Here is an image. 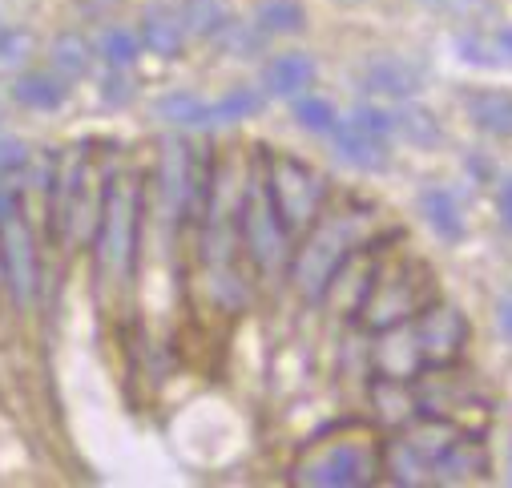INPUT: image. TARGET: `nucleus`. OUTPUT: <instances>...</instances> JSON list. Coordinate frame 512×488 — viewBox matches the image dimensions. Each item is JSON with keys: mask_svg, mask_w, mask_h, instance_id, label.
<instances>
[{"mask_svg": "<svg viewBox=\"0 0 512 488\" xmlns=\"http://www.w3.org/2000/svg\"><path fill=\"white\" fill-rule=\"evenodd\" d=\"M138 234H142V182L138 174H109L93 226V259H97V279L105 287L130 283L138 263Z\"/></svg>", "mask_w": 512, "mask_h": 488, "instance_id": "obj_1", "label": "nucleus"}, {"mask_svg": "<svg viewBox=\"0 0 512 488\" xmlns=\"http://www.w3.org/2000/svg\"><path fill=\"white\" fill-rule=\"evenodd\" d=\"M436 299H440V291H436L432 267L416 255H404V259H392V263H375V275H371V283L363 291V303L351 319L363 331L375 335L383 327L416 319Z\"/></svg>", "mask_w": 512, "mask_h": 488, "instance_id": "obj_2", "label": "nucleus"}, {"mask_svg": "<svg viewBox=\"0 0 512 488\" xmlns=\"http://www.w3.org/2000/svg\"><path fill=\"white\" fill-rule=\"evenodd\" d=\"M295 484H311V488H363L379 480V440H371L363 428H331L323 436H315L295 468H291Z\"/></svg>", "mask_w": 512, "mask_h": 488, "instance_id": "obj_3", "label": "nucleus"}, {"mask_svg": "<svg viewBox=\"0 0 512 488\" xmlns=\"http://www.w3.org/2000/svg\"><path fill=\"white\" fill-rule=\"evenodd\" d=\"M359 222H363V214H319L303 230V242L287 259L291 283L303 299L319 303L331 275L363 247V226Z\"/></svg>", "mask_w": 512, "mask_h": 488, "instance_id": "obj_4", "label": "nucleus"}, {"mask_svg": "<svg viewBox=\"0 0 512 488\" xmlns=\"http://www.w3.org/2000/svg\"><path fill=\"white\" fill-rule=\"evenodd\" d=\"M259 174H263V190L283 222V230L291 238H299L327 202V182L315 166H307L295 154H279V150H259Z\"/></svg>", "mask_w": 512, "mask_h": 488, "instance_id": "obj_5", "label": "nucleus"}, {"mask_svg": "<svg viewBox=\"0 0 512 488\" xmlns=\"http://www.w3.org/2000/svg\"><path fill=\"white\" fill-rule=\"evenodd\" d=\"M234 234H238V247L250 255V263L263 275H275L291 259V234L283 230V222H279V214L263 190L259 158H254V166L242 182V198L234 210Z\"/></svg>", "mask_w": 512, "mask_h": 488, "instance_id": "obj_6", "label": "nucleus"}, {"mask_svg": "<svg viewBox=\"0 0 512 488\" xmlns=\"http://www.w3.org/2000/svg\"><path fill=\"white\" fill-rule=\"evenodd\" d=\"M456 363L448 368H424L412 384L416 388V404H420V416H436L460 432H472V436H484L488 424H492V400H484L468 380H460V372H452Z\"/></svg>", "mask_w": 512, "mask_h": 488, "instance_id": "obj_7", "label": "nucleus"}, {"mask_svg": "<svg viewBox=\"0 0 512 488\" xmlns=\"http://www.w3.org/2000/svg\"><path fill=\"white\" fill-rule=\"evenodd\" d=\"M0 275H5V287L13 291L17 303L37 299L41 255H37V238H33L25 210H13V214L0 218Z\"/></svg>", "mask_w": 512, "mask_h": 488, "instance_id": "obj_8", "label": "nucleus"}, {"mask_svg": "<svg viewBox=\"0 0 512 488\" xmlns=\"http://www.w3.org/2000/svg\"><path fill=\"white\" fill-rule=\"evenodd\" d=\"M420 355H424V368H448V363L460 359L464 343H468V319L460 307L452 303H428L416 319H412Z\"/></svg>", "mask_w": 512, "mask_h": 488, "instance_id": "obj_9", "label": "nucleus"}, {"mask_svg": "<svg viewBox=\"0 0 512 488\" xmlns=\"http://www.w3.org/2000/svg\"><path fill=\"white\" fill-rule=\"evenodd\" d=\"M371 372L383 376V380H416V376L424 372V355H420L412 319H408V323H396V327L375 331Z\"/></svg>", "mask_w": 512, "mask_h": 488, "instance_id": "obj_10", "label": "nucleus"}, {"mask_svg": "<svg viewBox=\"0 0 512 488\" xmlns=\"http://www.w3.org/2000/svg\"><path fill=\"white\" fill-rule=\"evenodd\" d=\"M484 476H488V448H484V436H468V432H460V436L432 460V472H428L432 484H464V480H484Z\"/></svg>", "mask_w": 512, "mask_h": 488, "instance_id": "obj_11", "label": "nucleus"}, {"mask_svg": "<svg viewBox=\"0 0 512 488\" xmlns=\"http://www.w3.org/2000/svg\"><path fill=\"white\" fill-rule=\"evenodd\" d=\"M460 105L476 130H484L492 138H512V93L508 89L476 85V89L460 93Z\"/></svg>", "mask_w": 512, "mask_h": 488, "instance_id": "obj_12", "label": "nucleus"}, {"mask_svg": "<svg viewBox=\"0 0 512 488\" xmlns=\"http://www.w3.org/2000/svg\"><path fill=\"white\" fill-rule=\"evenodd\" d=\"M315 77H319V65H315L311 53H299V49L275 53V57L263 65V93L291 101V97L307 93V89L315 85Z\"/></svg>", "mask_w": 512, "mask_h": 488, "instance_id": "obj_13", "label": "nucleus"}, {"mask_svg": "<svg viewBox=\"0 0 512 488\" xmlns=\"http://www.w3.org/2000/svg\"><path fill=\"white\" fill-rule=\"evenodd\" d=\"M138 37H142V49L162 57V61H178L186 53V25H182V13L178 9H166V5H154L142 13V25H138Z\"/></svg>", "mask_w": 512, "mask_h": 488, "instance_id": "obj_14", "label": "nucleus"}, {"mask_svg": "<svg viewBox=\"0 0 512 488\" xmlns=\"http://www.w3.org/2000/svg\"><path fill=\"white\" fill-rule=\"evenodd\" d=\"M331 138H335V154H339L347 166L363 170V174H375V170H383V166L392 162L388 138H375V134L359 130L351 117H347V121H339V126L331 130Z\"/></svg>", "mask_w": 512, "mask_h": 488, "instance_id": "obj_15", "label": "nucleus"}, {"mask_svg": "<svg viewBox=\"0 0 512 488\" xmlns=\"http://www.w3.org/2000/svg\"><path fill=\"white\" fill-rule=\"evenodd\" d=\"M13 101L21 109H33V113H53L69 101V81L53 69H21L13 77Z\"/></svg>", "mask_w": 512, "mask_h": 488, "instance_id": "obj_16", "label": "nucleus"}, {"mask_svg": "<svg viewBox=\"0 0 512 488\" xmlns=\"http://www.w3.org/2000/svg\"><path fill=\"white\" fill-rule=\"evenodd\" d=\"M363 89L388 101H408L420 89V69L404 57H375L363 69Z\"/></svg>", "mask_w": 512, "mask_h": 488, "instance_id": "obj_17", "label": "nucleus"}, {"mask_svg": "<svg viewBox=\"0 0 512 488\" xmlns=\"http://www.w3.org/2000/svg\"><path fill=\"white\" fill-rule=\"evenodd\" d=\"M371 408H375V420L383 428H404L420 416V404H416V384L412 380H383L375 376L371 380Z\"/></svg>", "mask_w": 512, "mask_h": 488, "instance_id": "obj_18", "label": "nucleus"}, {"mask_svg": "<svg viewBox=\"0 0 512 488\" xmlns=\"http://www.w3.org/2000/svg\"><path fill=\"white\" fill-rule=\"evenodd\" d=\"M456 57L476 69H512V29L500 33H456L452 41Z\"/></svg>", "mask_w": 512, "mask_h": 488, "instance_id": "obj_19", "label": "nucleus"}, {"mask_svg": "<svg viewBox=\"0 0 512 488\" xmlns=\"http://www.w3.org/2000/svg\"><path fill=\"white\" fill-rule=\"evenodd\" d=\"M420 214H424V222L432 226V234L444 238V242H460V238L468 234V226H464V210H460L456 194L444 190V186H428V190H420Z\"/></svg>", "mask_w": 512, "mask_h": 488, "instance_id": "obj_20", "label": "nucleus"}, {"mask_svg": "<svg viewBox=\"0 0 512 488\" xmlns=\"http://www.w3.org/2000/svg\"><path fill=\"white\" fill-rule=\"evenodd\" d=\"M379 472L392 484H428V460L404 436H392L388 444H379Z\"/></svg>", "mask_w": 512, "mask_h": 488, "instance_id": "obj_21", "label": "nucleus"}, {"mask_svg": "<svg viewBox=\"0 0 512 488\" xmlns=\"http://www.w3.org/2000/svg\"><path fill=\"white\" fill-rule=\"evenodd\" d=\"M254 29L263 37H295L307 29V5L303 0H259L254 5Z\"/></svg>", "mask_w": 512, "mask_h": 488, "instance_id": "obj_22", "label": "nucleus"}, {"mask_svg": "<svg viewBox=\"0 0 512 488\" xmlns=\"http://www.w3.org/2000/svg\"><path fill=\"white\" fill-rule=\"evenodd\" d=\"M93 61H97L93 41L81 37V33H61V37H53V45H49V69L61 73L65 81L85 77V73L93 69Z\"/></svg>", "mask_w": 512, "mask_h": 488, "instance_id": "obj_23", "label": "nucleus"}, {"mask_svg": "<svg viewBox=\"0 0 512 488\" xmlns=\"http://www.w3.org/2000/svg\"><path fill=\"white\" fill-rule=\"evenodd\" d=\"M396 138L420 146V150H436L444 142V126L436 121L432 109H420V105H400L396 109Z\"/></svg>", "mask_w": 512, "mask_h": 488, "instance_id": "obj_24", "label": "nucleus"}, {"mask_svg": "<svg viewBox=\"0 0 512 488\" xmlns=\"http://www.w3.org/2000/svg\"><path fill=\"white\" fill-rule=\"evenodd\" d=\"M93 53L109 65V69H130L142 57V37L125 25H105L101 37L93 41Z\"/></svg>", "mask_w": 512, "mask_h": 488, "instance_id": "obj_25", "label": "nucleus"}, {"mask_svg": "<svg viewBox=\"0 0 512 488\" xmlns=\"http://www.w3.org/2000/svg\"><path fill=\"white\" fill-rule=\"evenodd\" d=\"M154 113L170 126H210V101H202L198 93L190 89H174V93H162L154 101Z\"/></svg>", "mask_w": 512, "mask_h": 488, "instance_id": "obj_26", "label": "nucleus"}, {"mask_svg": "<svg viewBox=\"0 0 512 488\" xmlns=\"http://www.w3.org/2000/svg\"><path fill=\"white\" fill-rule=\"evenodd\" d=\"M267 93L250 89V85H234L226 89L218 101H210V126H230V121H246V117H259Z\"/></svg>", "mask_w": 512, "mask_h": 488, "instance_id": "obj_27", "label": "nucleus"}, {"mask_svg": "<svg viewBox=\"0 0 512 488\" xmlns=\"http://www.w3.org/2000/svg\"><path fill=\"white\" fill-rule=\"evenodd\" d=\"M37 57V33L33 29H9L0 33V81H13L29 61Z\"/></svg>", "mask_w": 512, "mask_h": 488, "instance_id": "obj_28", "label": "nucleus"}, {"mask_svg": "<svg viewBox=\"0 0 512 488\" xmlns=\"http://www.w3.org/2000/svg\"><path fill=\"white\" fill-rule=\"evenodd\" d=\"M178 13H182L186 33L190 37H202V41H214L222 33V25L230 21V9L222 5V0H186Z\"/></svg>", "mask_w": 512, "mask_h": 488, "instance_id": "obj_29", "label": "nucleus"}, {"mask_svg": "<svg viewBox=\"0 0 512 488\" xmlns=\"http://www.w3.org/2000/svg\"><path fill=\"white\" fill-rule=\"evenodd\" d=\"M295 101V121L307 130V134H331L335 126H339V109L327 101V97H315L311 89L307 93H299V97H291Z\"/></svg>", "mask_w": 512, "mask_h": 488, "instance_id": "obj_30", "label": "nucleus"}, {"mask_svg": "<svg viewBox=\"0 0 512 488\" xmlns=\"http://www.w3.org/2000/svg\"><path fill=\"white\" fill-rule=\"evenodd\" d=\"M214 41H222L234 57H254V53L263 49V33L254 29V21H250V25H242V21H234V17L222 25V33H218Z\"/></svg>", "mask_w": 512, "mask_h": 488, "instance_id": "obj_31", "label": "nucleus"}, {"mask_svg": "<svg viewBox=\"0 0 512 488\" xmlns=\"http://www.w3.org/2000/svg\"><path fill=\"white\" fill-rule=\"evenodd\" d=\"M134 97V81L125 77V69H109L105 81H101V101L105 105H125Z\"/></svg>", "mask_w": 512, "mask_h": 488, "instance_id": "obj_32", "label": "nucleus"}, {"mask_svg": "<svg viewBox=\"0 0 512 488\" xmlns=\"http://www.w3.org/2000/svg\"><path fill=\"white\" fill-rule=\"evenodd\" d=\"M29 162V146L13 142V138H0V178H17Z\"/></svg>", "mask_w": 512, "mask_h": 488, "instance_id": "obj_33", "label": "nucleus"}, {"mask_svg": "<svg viewBox=\"0 0 512 488\" xmlns=\"http://www.w3.org/2000/svg\"><path fill=\"white\" fill-rule=\"evenodd\" d=\"M13 210H25V198H21V178H0V218L13 214Z\"/></svg>", "mask_w": 512, "mask_h": 488, "instance_id": "obj_34", "label": "nucleus"}, {"mask_svg": "<svg viewBox=\"0 0 512 488\" xmlns=\"http://www.w3.org/2000/svg\"><path fill=\"white\" fill-rule=\"evenodd\" d=\"M496 210H500V222L512 230V174L496 182Z\"/></svg>", "mask_w": 512, "mask_h": 488, "instance_id": "obj_35", "label": "nucleus"}, {"mask_svg": "<svg viewBox=\"0 0 512 488\" xmlns=\"http://www.w3.org/2000/svg\"><path fill=\"white\" fill-rule=\"evenodd\" d=\"M496 327H500V335L512 343V291H504V295L496 299Z\"/></svg>", "mask_w": 512, "mask_h": 488, "instance_id": "obj_36", "label": "nucleus"}, {"mask_svg": "<svg viewBox=\"0 0 512 488\" xmlns=\"http://www.w3.org/2000/svg\"><path fill=\"white\" fill-rule=\"evenodd\" d=\"M468 170L476 174V182H480V186H484V182H492V162H484V158L468 154Z\"/></svg>", "mask_w": 512, "mask_h": 488, "instance_id": "obj_37", "label": "nucleus"}, {"mask_svg": "<svg viewBox=\"0 0 512 488\" xmlns=\"http://www.w3.org/2000/svg\"><path fill=\"white\" fill-rule=\"evenodd\" d=\"M335 5H359V0H335Z\"/></svg>", "mask_w": 512, "mask_h": 488, "instance_id": "obj_38", "label": "nucleus"}, {"mask_svg": "<svg viewBox=\"0 0 512 488\" xmlns=\"http://www.w3.org/2000/svg\"><path fill=\"white\" fill-rule=\"evenodd\" d=\"M508 472H512V444H508Z\"/></svg>", "mask_w": 512, "mask_h": 488, "instance_id": "obj_39", "label": "nucleus"}, {"mask_svg": "<svg viewBox=\"0 0 512 488\" xmlns=\"http://www.w3.org/2000/svg\"><path fill=\"white\" fill-rule=\"evenodd\" d=\"M0 33H5V21H0Z\"/></svg>", "mask_w": 512, "mask_h": 488, "instance_id": "obj_40", "label": "nucleus"}, {"mask_svg": "<svg viewBox=\"0 0 512 488\" xmlns=\"http://www.w3.org/2000/svg\"><path fill=\"white\" fill-rule=\"evenodd\" d=\"M0 287H5V275H0Z\"/></svg>", "mask_w": 512, "mask_h": 488, "instance_id": "obj_41", "label": "nucleus"}, {"mask_svg": "<svg viewBox=\"0 0 512 488\" xmlns=\"http://www.w3.org/2000/svg\"><path fill=\"white\" fill-rule=\"evenodd\" d=\"M432 5H440V0H432Z\"/></svg>", "mask_w": 512, "mask_h": 488, "instance_id": "obj_42", "label": "nucleus"}]
</instances>
